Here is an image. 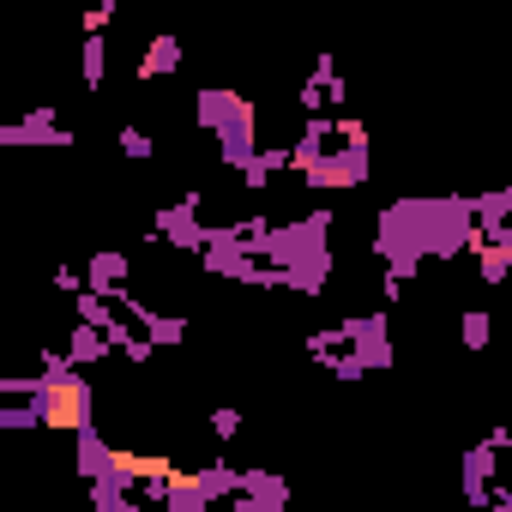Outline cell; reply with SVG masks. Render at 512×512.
<instances>
[{
	"mask_svg": "<svg viewBox=\"0 0 512 512\" xmlns=\"http://www.w3.org/2000/svg\"><path fill=\"white\" fill-rule=\"evenodd\" d=\"M476 247V217L464 193H422V199H392L374 229V260H386V278L410 284L422 260H458Z\"/></svg>",
	"mask_w": 512,
	"mask_h": 512,
	"instance_id": "cell-1",
	"label": "cell"
},
{
	"mask_svg": "<svg viewBox=\"0 0 512 512\" xmlns=\"http://www.w3.org/2000/svg\"><path fill=\"white\" fill-rule=\"evenodd\" d=\"M193 115H199V127L217 139V151H223L229 169H241V163L253 157V145H260V109H253L241 91H229V85H205V91L193 97Z\"/></svg>",
	"mask_w": 512,
	"mask_h": 512,
	"instance_id": "cell-2",
	"label": "cell"
},
{
	"mask_svg": "<svg viewBox=\"0 0 512 512\" xmlns=\"http://www.w3.org/2000/svg\"><path fill=\"white\" fill-rule=\"evenodd\" d=\"M199 260L205 272L229 278V284H253V290H272V272L253 260V253L241 247V229L235 223H205V241H199Z\"/></svg>",
	"mask_w": 512,
	"mask_h": 512,
	"instance_id": "cell-3",
	"label": "cell"
},
{
	"mask_svg": "<svg viewBox=\"0 0 512 512\" xmlns=\"http://www.w3.org/2000/svg\"><path fill=\"white\" fill-rule=\"evenodd\" d=\"M296 175H302L308 187H320V193H344V187H362V181H368V145H338V151L326 145V151H320L314 163H302Z\"/></svg>",
	"mask_w": 512,
	"mask_h": 512,
	"instance_id": "cell-4",
	"label": "cell"
},
{
	"mask_svg": "<svg viewBox=\"0 0 512 512\" xmlns=\"http://www.w3.org/2000/svg\"><path fill=\"white\" fill-rule=\"evenodd\" d=\"M199 211H205V193H199V187H187L175 205H163V211L151 217V235H157V241H175L181 253H199V241H205Z\"/></svg>",
	"mask_w": 512,
	"mask_h": 512,
	"instance_id": "cell-5",
	"label": "cell"
},
{
	"mask_svg": "<svg viewBox=\"0 0 512 512\" xmlns=\"http://www.w3.org/2000/svg\"><path fill=\"white\" fill-rule=\"evenodd\" d=\"M229 506H235V512H284V506H290V482H284L278 470H266V464H253V470L235 476Z\"/></svg>",
	"mask_w": 512,
	"mask_h": 512,
	"instance_id": "cell-6",
	"label": "cell"
},
{
	"mask_svg": "<svg viewBox=\"0 0 512 512\" xmlns=\"http://www.w3.org/2000/svg\"><path fill=\"white\" fill-rule=\"evenodd\" d=\"M392 314H350L338 332H344V344L362 356V368L374 374V368H392V326H386Z\"/></svg>",
	"mask_w": 512,
	"mask_h": 512,
	"instance_id": "cell-7",
	"label": "cell"
},
{
	"mask_svg": "<svg viewBox=\"0 0 512 512\" xmlns=\"http://www.w3.org/2000/svg\"><path fill=\"white\" fill-rule=\"evenodd\" d=\"M19 145L67 151V145H73V127H61V115H55V109H31L19 127H0V151H19Z\"/></svg>",
	"mask_w": 512,
	"mask_h": 512,
	"instance_id": "cell-8",
	"label": "cell"
},
{
	"mask_svg": "<svg viewBox=\"0 0 512 512\" xmlns=\"http://www.w3.org/2000/svg\"><path fill=\"white\" fill-rule=\"evenodd\" d=\"M326 284H332V247L302 253V260H290V266L272 272V290H296V296H320Z\"/></svg>",
	"mask_w": 512,
	"mask_h": 512,
	"instance_id": "cell-9",
	"label": "cell"
},
{
	"mask_svg": "<svg viewBox=\"0 0 512 512\" xmlns=\"http://www.w3.org/2000/svg\"><path fill=\"white\" fill-rule=\"evenodd\" d=\"M115 458H121V452H115V446H109V440L97 434V422L73 428V464H79V476H85V482H91V476H103V470H109Z\"/></svg>",
	"mask_w": 512,
	"mask_h": 512,
	"instance_id": "cell-10",
	"label": "cell"
},
{
	"mask_svg": "<svg viewBox=\"0 0 512 512\" xmlns=\"http://www.w3.org/2000/svg\"><path fill=\"white\" fill-rule=\"evenodd\" d=\"M127 253L121 247H103V253H91V266H85V290H97V296H115L121 284H127Z\"/></svg>",
	"mask_w": 512,
	"mask_h": 512,
	"instance_id": "cell-11",
	"label": "cell"
},
{
	"mask_svg": "<svg viewBox=\"0 0 512 512\" xmlns=\"http://www.w3.org/2000/svg\"><path fill=\"white\" fill-rule=\"evenodd\" d=\"M187 61V49H181V37L175 31H157L151 43H145V61H139V79H169L175 67Z\"/></svg>",
	"mask_w": 512,
	"mask_h": 512,
	"instance_id": "cell-12",
	"label": "cell"
},
{
	"mask_svg": "<svg viewBox=\"0 0 512 512\" xmlns=\"http://www.w3.org/2000/svg\"><path fill=\"white\" fill-rule=\"evenodd\" d=\"M61 350H67V362H73V368H97L103 356H115V350H109V338H103V326H85V320H73V332H67V344H61Z\"/></svg>",
	"mask_w": 512,
	"mask_h": 512,
	"instance_id": "cell-13",
	"label": "cell"
},
{
	"mask_svg": "<svg viewBox=\"0 0 512 512\" xmlns=\"http://www.w3.org/2000/svg\"><path fill=\"white\" fill-rule=\"evenodd\" d=\"M494 458H500V452H494V446H488V440H482V446H470V452H464V500H470V506H488V476H494V470H500V464H494Z\"/></svg>",
	"mask_w": 512,
	"mask_h": 512,
	"instance_id": "cell-14",
	"label": "cell"
},
{
	"mask_svg": "<svg viewBox=\"0 0 512 512\" xmlns=\"http://www.w3.org/2000/svg\"><path fill=\"white\" fill-rule=\"evenodd\" d=\"M278 169H290V151H284V145H253V157L241 163V187L260 193V187H272Z\"/></svg>",
	"mask_w": 512,
	"mask_h": 512,
	"instance_id": "cell-15",
	"label": "cell"
},
{
	"mask_svg": "<svg viewBox=\"0 0 512 512\" xmlns=\"http://www.w3.org/2000/svg\"><path fill=\"white\" fill-rule=\"evenodd\" d=\"M103 73H109V43H103V31H85V43H79V85L103 91Z\"/></svg>",
	"mask_w": 512,
	"mask_h": 512,
	"instance_id": "cell-16",
	"label": "cell"
},
{
	"mask_svg": "<svg viewBox=\"0 0 512 512\" xmlns=\"http://www.w3.org/2000/svg\"><path fill=\"white\" fill-rule=\"evenodd\" d=\"M470 217H476V223H506V217H512V187L476 193V199H470Z\"/></svg>",
	"mask_w": 512,
	"mask_h": 512,
	"instance_id": "cell-17",
	"label": "cell"
},
{
	"mask_svg": "<svg viewBox=\"0 0 512 512\" xmlns=\"http://www.w3.org/2000/svg\"><path fill=\"white\" fill-rule=\"evenodd\" d=\"M25 428H43V416H37V404H31V398L0 404V440H7V434H25Z\"/></svg>",
	"mask_w": 512,
	"mask_h": 512,
	"instance_id": "cell-18",
	"label": "cell"
},
{
	"mask_svg": "<svg viewBox=\"0 0 512 512\" xmlns=\"http://www.w3.org/2000/svg\"><path fill=\"white\" fill-rule=\"evenodd\" d=\"M193 476H199V488H205L211 500H229V494H235V476H241V470H229V464H205V470H193Z\"/></svg>",
	"mask_w": 512,
	"mask_h": 512,
	"instance_id": "cell-19",
	"label": "cell"
},
{
	"mask_svg": "<svg viewBox=\"0 0 512 512\" xmlns=\"http://www.w3.org/2000/svg\"><path fill=\"white\" fill-rule=\"evenodd\" d=\"M79 320H85V326H109V320H115V302L79 284Z\"/></svg>",
	"mask_w": 512,
	"mask_h": 512,
	"instance_id": "cell-20",
	"label": "cell"
},
{
	"mask_svg": "<svg viewBox=\"0 0 512 512\" xmlns=\"http://www.w3.org/2000/svg\"><path fill=\"white\" fill-rule=\"evenodd\" d=\"M115 145H121V157H133V163H145V157H151V151H157V145H151V133H145V127H121V133H115Z\"/></svg>",
	"mask_w": 512,
	"mask_h": 512,
	"instance_id": "cell-21",
	"label": "cell"
},
{
	"mask_svg": "<svg viewBox=\"0 0 512 512\" xmlns=\"http://www.w3.org/2000/svg\"><path fill=\"white\" fill-rule=\"evenodd\" d=\"M338 350H344V332H338V326H332V332H308V356H314L320 368H326Z\"/></svg>",
	"mask_w": 512,
	"mask_h": 512,
	"instance_id": "cell-22",
	"label": "cell"
},
{
	"mask_svg": "<svg viewBox=\"0 0 512 512\" xmlns=\"http://www.w3.org/2000/svg\"><path fill=\"white\" fill-rule=\"evenodd\" d=\"M482 344H488V314L470 308V314H464V350H482Z\"/></svg>",
	"mask_w": 512,
	"mask_h": 512,
	"instance_id": "cell-23",
	"label": "cell"
},
{
	"mask_svg": "<svg viewBox=\"0 0 512 512\" xmlns=\"http://www.w3.org/2000/svg\"><path fill=\"white\" fill-rule=\"evenodd\" d=\"M326 368H332V374H338V380H362V374H368V368H362V356H356V350H350V344H344V350H338V356H332V362H326Z\"/></svg>",
	"mask_w": 512,
	"mask_h": 512,
	"instance_id": "cell-24",
	"label": "cell"
},
{
	"mask_svg": "<svg viewBox=\"0 0 512 512\" xmlns=\"http://www.w3.org/2000/svg\"><path fill=\"white\" fill-rule=\"evenodd\" d=\"M235 428H241V410H229V404H223V410H211V434H217V440H229Z\"/></svg>",
	"mask_w": 512,
	"mask_h": 512,
	"instance_id": "cell-25",
	"label": "cell"
},
{
	"mask_svg": "<svg viewBox=\"0 0 512 512\" xmlns=\"http://www.w3.org/2000/svg\"><path fill=\"white\" fill-rule=\"evenodd\" d=\"M79 284H85V272H73V266H55V290H61V296H79Z\"/></svg>",
	"mask_w": 512,
	"mask_h": 512,
	"instance_id": "cell-26",
	"label": "cell"
},
{
	"mask_svg": "<svg viewBox=\"0 0 512 512\" xmlns=\"http://www.w3.org/2000/svg\"><path fill=\"white\" fill-rule=\"evenodd\" d=\"M320 103H326V85H320V79H308V85H302V109H308V115H320Z\"/></svg>",
	"mask_w": 512,
	"mask_h": 512,
	"instance_id": "cell-27",
	"label": "cell"
},
{
	"mask_svg": "<svg viewBox=\"0 0 512 512\" xmlns=\"http://www.w3.org/2000/svg\"><path fill=\"white\" fill-rule=\"evenodd\" d=\"M109 19H115V13H109V7H91V13H85V19H79V31H109Z\"/></svg>",
	"mask_w": 512,
	"mask_h": 512,
	"instance_id": "cell-28",
	"label": "cell"
},
{
	"mask_svg": "<svg viewBox=\"0 0 512 512\" xmlns=\"http://www.w3.org/2000/svg\"><path fill=\"white\" fill-rule=\"evenodd\" d=\"M97 7H109V13H115V7H121V0H97Z\"/></svg>",
	"mask_w": 512,
	"mask_h": 512,
	"instance_id": "cell-29",
	"label": "cell"
}]
</instances>
